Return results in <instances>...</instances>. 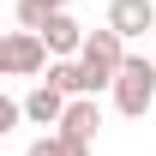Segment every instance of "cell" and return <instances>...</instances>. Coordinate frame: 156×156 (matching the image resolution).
<instances>
[{
    "instance_id": "cell-1",
    "label": "cell",
    "mask_w": 156,
    "mask_h": 156,
    "mask_svg": "<svg viewBox=\"0 0 156 156\" xmlns=\"http://www.w3.org/2000/svg\"><path fill=\"white\" fill-rule=\"evenodd\" d=\"M126 60H132V54H126V36H114L108 24L84 36V54H78V66H84L90 96H96V90H114V78H120V66H126Z\"/></svg>"
},
{
    "instance_id": "cell-2",
    "label": "cell",
    "mask_w": 156,
    "mask_h": 156,
    "mask_svg": "<svg viewBox=\"0 0 156 156\" xmlns=\"http://www.w3.org/2000/svg\"><path fill=\"white\" fill-rule=\"evenodd\" d=\"M114 108L126 120H144L156 108V60H144V54H132L126 66H120V78H114Z\"/></svg>"
},
{
    "instance_id": "cell-3",
    "label": "cell",
    "mask_w": 156,
    "mask_h": 156,
    "mask_svg": "<svg viewBox=\"0 0 156 156\" xmlns=\"http://www.w3.org/2000/svg\"><path fill=\"white\" fill-rule=\"evenodd\" d=\"M54 60H48V42L36 36V30H6L0 36V72L6 78H36L48 72Z\"/></svg>"
},
{
    "instance_id": "cell-4",
    "label": "cell",
    "mask_w": 156,
    "mask_h": 156,
    "mask_svg": "<svg viewBox=\"0 0 156 156\" xmlns=\"http://www.w3.org/2000/svg\"><path fill=\"white\" fill-rule=\"evenodd\" d=\"M108 30L126 36V42L156 30V0H108Z\"/></svg>"
},
{
    "instance_id": "cell-5",
    "label": "cell",
    "mask_w": 156,
    "mask_h": 156,
    "mask_svg": "<svg viewBox=\"0 0 156 156\" xmlns=\"http://www.w3.org/2000/svg\"><path fill=\"white\" fill-rule=\"evenodd\" d=\"M66 108H72V96H66V90H54L48 78H42L36 90L24 96V120H30V126H54V132H60V120H66Z\"/></svg>"
},
{
    "instance_id": "cell-6",
    "label": "cell",
    "mask_w": 156,
    "mask_h": 156,
    "mask_svg": "<svg viewBox=\"0 0 156 156\" xmlns=\"http://www.w3.org/2000/svg\"><path fill=\"white\" fill-rule=\"evenodd\" d=\"M84 36H90V30H84L72 12H54L48 30H42V42H48V54H54V60H78V54H84Z\"/></svg>"
},
{
    "instance_id": "cell-7",
    "label": "cell",
    "mask_w": 156,
    "mask_h": 156,
    "mask_svg": "<svg viewBox=\"0 0 156 156\" xmlns=\"http://www.w3.org/2000/svg\"><path fill=\"white\" fill-rule=\"evenodd\" d=\"M60 132L78 138V144H96V132H102V108H96V96H72V108H66V120H60Z\"/></svg>"
},
{
    "instance_id": "cell-8",
    "label": "cell",
    "mask_w": 156,
    "mask_h": 156,
    "mask_svg": "<svg viewBox=\"0 0 156 156\" xmlns=\"http://www.w3.org/2000/svg\"><path fill=\"white\" fill-rule=\"evenodd\" d=\"M24 156H90V144H78V138H66V132H42V138H30Z\"/></svg>"
},
{
    "instance_id": "cell-9",
    "label": "cell",
    "mask_w": 156,
    "mask_h": 156,
    "mask_svg": "<svg viewBox=\"0 0 156 156\" xmlns=\"http://www.w3.org/2000/svg\"><path fill=\"white\" fill-rule=\"evenodd\" d=\"M48 84L66 90V96H90V84H84V66H78V60H54V66H48Z\"/></svg>"
},
{
    "instance_id": "cell-10",
    "label": "cell",
    "mask_w": 156,
    "mask_h": 156,
    "mask_svg": "<svg viewBox=\"0 0 156 156\" xmlns=\"http://www.w3.org/2000/svg\"><path fill=\"white\" fill-rule=\"evenodd\" d=\"M48 18H54V6H48V0H18V30H48Z\"/></svg>"
},
{
    "instance_id": "cell-11",
    "label": "cell",
    "mask_w": 156,
    "mask_h": 156,
    "mask_svg": "<svg viewBox=\"0 0 156 156\" xmlns=\"http://www.w3.org/2000/svg\"><path fill=\"white\" fill-rule=\"evenodd\" d=\"M24 120V102H12V96H0V132H12Z\"/></svg>"
},
{
    "instance_id": "cell-12",
    "label": "cell",
    "mask_w": 156,
    "mask_h": 156,
    "mask_svg": "<svg viewBox=\"0 0 156 156\" xmlns=\"http://www.w3.org/2000/svg\"><path fill=\"white\" fill-rule=\"evenodd\" d=\"M48 6H54V12H66V0H48Z\"/></svg>"
},
{
    "instance_id": "cell-13",
    "label": "cell",
    "mask_w": 156,
    "mask_h": 156,
    "mask_svg": "<svg viewBox=\"0 0 156 156\" xmlns=\"http://www.w3.org/2000/svg\"><path fill=\"white\" fill-rule=\"evenodd\" d=\"M150 60H156V54H150Z\"/></svg>"
}]
</instances>
